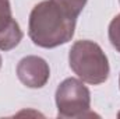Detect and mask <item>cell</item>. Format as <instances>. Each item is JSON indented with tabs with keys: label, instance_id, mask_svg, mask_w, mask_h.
Instances as JSON below:
<instances>
[{
	"label": "cell",
	"instance_id": "obj_6",
	"mask_svg": "<svg viewBox=\"0 0 120 119\" xmlns=\"http://www.w3.org/2000/svg\"><path fill=\"white\" fill-rule=\"evenodd\" d=\"M109 36H110L113 46L120 52V16L112 21L110 30H109Z\"/></svg>",
	"mask_w": 120,
	"mask_h": 119
},
{
	"label": "cell",
	"instance_id": "obj_3",
	"mask_svg": "<svg viewBox=\"0 0 120 119\" xmlns=\"http://www.w3.org/2000/svg\"><path fill=\"white\" fill-rule=\"evenodd\" d=\"M21 36L17 23L11 18L8 0H0V49H11L20 42Z\"/></svg>",
	"mask_w": 120,
	"mask_h": 119
},
{
	"label": "cell",
	"instance_id": "obj_2",
	"mask_svg": "<svg viewBox=\"0 0 120 119\" xmlns=\"http://www.w3.org/2000/svg\"><path fill=\"white\" fill-rule=\"evenodd\" d=\"M70 66L88 83H102L108 77V60L101 48L90 41L77 42L70 52Z\"/></svg>",
	"mask_w": 120,
	"mask_h": 119
},
{
	"label": "cell",
	"instance_id": "obj_4",
	"mask_svg": "<svg viewBox=\"0 0 120 119\" xmlns=\"http://www.w3.org/2000/svg\"><path fill=\"white\" fill-rule=\"evenodd\" d=\"M18 76L30 87H42L49 76V70L42 59L31 56L20 62Z\"/></svg>",
	"mask_w": 120,
	"mask_h": 119
},
{
	"label": "cell",
	"instance_id": "obj_1",
	"mask_svg": "<svg viewBox=\"0 0 120 119\" xmlns=\"http://www.w3.org/2000/svg\"><path fill=\"white\" fill-rule=\"evenodd\" d=\"M74 21L75 17L70 16L55 1H43L31 13L30 36L39 46H57L73 36Z\"/></svg>",
	"mask_w": 120,
	"mask_h": 119
},
{
	"label": "cell",
	"instance_id": "obj_5",
	"mask_svg": "<svg viewBox=\"0 0 120 119\" xmlns=\"http://www.w3.org/2000/svg\"><path fill=\"white\" fill-rule=\"evenodd\" d=\"M52 1H55L56 4H59L60 7L64 11H67L70 16L77 17L78 13L82 10V7H84V4H85L87 0H52Z\"/></svg>",
	"mask_w": 120,
	"mask_h": 119
}]
</instances>
